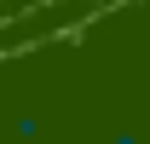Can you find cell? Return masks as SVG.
Listing matches in <instances>:
<instances>
[{
	"instance_id": "cell-1",
	"label": "cell",
	"mask_w": 150,
	"mask_h": 144,
	"mask_svg": "<svg viewBox=\"0 0 150 144\" xmlns=\"http://www.w3.org/2000/svg\"><path fill=\"white\" fill-rule=\"evenodd\" d=\"M18 138H40V115H35V109L18 115Z\"/></svg>"
},
{
	"instance_id": "cell-2",
	"label": "cell",
	"mask_w": 150,
	"mask_h": 144,
	"mask_svg": "<svg viewBox=\"0 0 150 144\" xmlns=\"http://www.w3.org/2000/svg\"><path fill=\"white\" fill-rule=\"evenodd\" d=\"M110 144H144V138H139V133H115Z\"/></svg>"
}]
</instances>
